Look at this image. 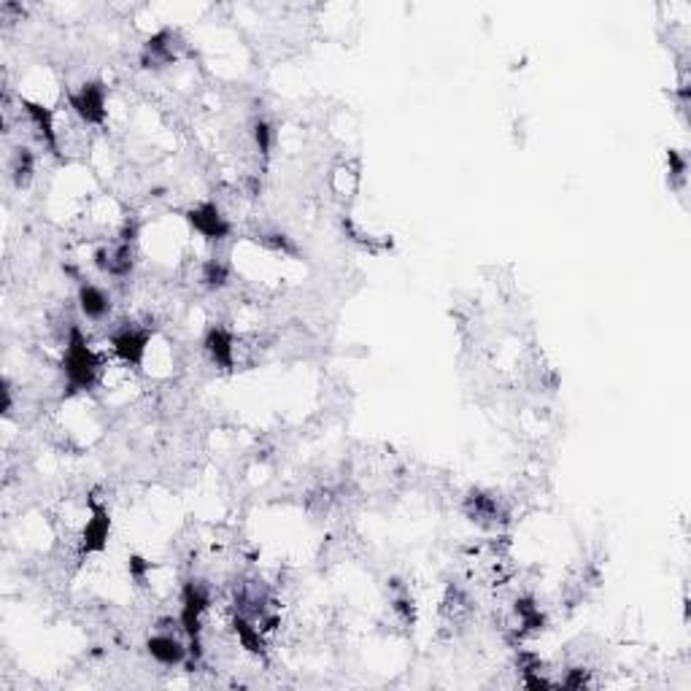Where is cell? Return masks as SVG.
<instances>
[{
	"mask_svg": "<svg viewBox=\"0 0 691 691\" xmlns=\"http://www.w3.org/2000/svg\"><path fill=\"white\" fill-rule=\"evenodd\" d=\"M70 108L84 124H103L105 119V86L103 84H84L76 95H70Z\"/></svg>",
	"mask_w": 691,
	"mask_h": 691,
	"instance_id": "1",
	"label": "cell"
},
{
	"mask_svg": "<svg viewBox=\"0 0 691 691\" xmlns=\"http://www.w3.org/2000/svg\"><path fill=\"white\" fill-rule=\"evenodd\" d=\"M186 219H189L192 230L205 241H222L230 235V224L222 216V211L216 208V203H203V205L192 208Z\"/></svg>",
	"mask_w": 691,
	"mask_h": 691,
	"instance_id": "2",
	"label": "cell"
},
{
	"mask_svg": "<svg viewBox=\"0 0 691 691\" xmlns=\"http://www.w3.org/2000/svg\"><path fill=\"white\" fill-rule=\"evenodd\" d=\"M146 346H149V332H143V330H138V327H122V330L111 338L114 354H116L124 365H141V359L146 357Z\"/></svg>",
	"mask_w": 691,
	"mask_h": 691,
	"instance_id": "3",
	"label": "cell"
},
{
	"mask_svg": "<svg viewBox=\"0 0 691 691\" xmlns=\"http://www.w3.org/2000/svg\"><path fill=\"white\" fill-rule=\"evenodd\" d=\"M146 649H149V654H151V659L154 662H159V665H165V668H173V665H181L186 657H189V649H184L181 646V641L178 638H173L170 632H159V635H154L149 643H146Z\"/></svg>",
	"mask_w": 691,
	"mask_h": 691,
	"instance_id": "4",
	"label": "cell"
},
{
	"mask_svg": "<svg viewBox=\"0 0 691 691\" xmlns=\"http://www.w3.org/2000/svg\"><path fill=\"white\" fill-rule=\"evenodd\" d=\"M203 346H205V351H208V357H211L214 365H219V368H232V362H235V338H232L227 330H222V327L208 330Z\"/></svg>",
	"mask_w": 691,
	"mask_h": 691,
	"instance_id": "5",
	"label": "cell"
},
{
	"mask_svg": "<svg viewBox=\"0 0 691 691\" xmlns=\"http://www.w3.org/2000/svg\"><path fill=\"white\" fill-rule=\"evenodd\" d=\"M78 305H81V314H84L86 319L100 322V319H105L108 311H111V297H108L100 286L84 284V286L78 289Z\"/></svg>",
	"mask_w": 691,
	"mask_h": 691,
	"instance_id": "6",
	"label": "cell"
},
{
	"mask_svg": "<svg viewBox=\"0 0 691 691\" xmlns=\"http://www.w3.org/2000/svg\"><path fill=\"white\" fill-rule=\"evenodd\" d=\"M254 141H257V149H259L262 154L270 151V127H268L265 122H257V124H254Z\"/></svg>",
	"mask_w": 691,
	"mask_h": 691,
	"instance_id": "7",
	"label": "cell"
}]
</instances>
